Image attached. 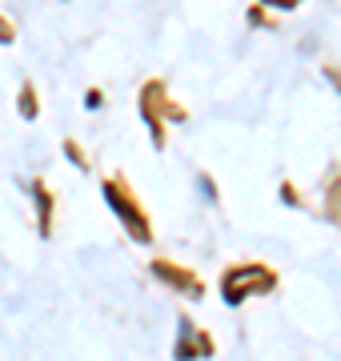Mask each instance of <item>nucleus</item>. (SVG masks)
Instances as JSON below:
<instances>
[{
    "label": "nucleus",
    "mask_w": 341,
    "mask_h": 361,
    "mask_svg": "<svg viewBox=\"0 0 341 361\" xmlns=\"http://www.w3.org/2000/svg\"><path fill=\"white\" fill-rule=\"evenodd\" d=\"M273 285V277L265 269H237L229 281H225V293H229V301H241L245 297V289H269Z\"/></svg>",
    "instance_id": "obj_1"
},
{
    "label": "nucleus",
    "mask_w": 341,
    "mask_h": 361,
    "mask_svg": "<svg viewBox=\"0 0 341 361\" xmlns=\"http://www.w3.org/2000/svg\"><path fill=\"white\" fill-rule=\"evenodd\" d=\"M105 193H108V201H113V209H117L120 217H129L132 233H137V237H141V241H144V221L137 217V213H132V205H129V201H120V193H117V189H113V185H108Z\"/></svg>",
    "instance_id": "obj_2"
}]
</instances>
